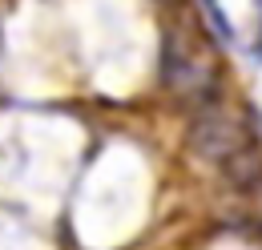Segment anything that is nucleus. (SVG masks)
Returning <instances> with one entry per match:
<instances>
[{
	"instance_id": "obj_1",
	"label": "nucleus",
	"mask_w": 262,
	"mask_h": 250,
	"mask_svg": "<svg viewBox=\"0 0 262 250\" xmlns=\"http://www.w3.org/2000/svg\"><path fill=\"white\" fill-rule=\"evenodd\" d=\"M238 129L226 121V117H202L194 125V150L206 157H230L238 154Z\"/></svg>"
},
{
	"instance_id": "obj_2",
	"label": "nucleus",
	"mask_w": 262,
	"mask_h": 250,
	"mask_svg": "<svg viewBox=\"0 0 262 250\" xmlns=\"http://www.w3.org/2000/svg\"><path fill=\"white\" fill-rule=\"evenodd\" d=\"M206 4V16H210V25L218 29V36H226V40H234V25H230L226 16H222V8H218V0H202Z\"/></svg>"
},
{
	"instance_id": "obj_3",
	"label": "nucleus",
	"mask_w": 262,
	"mask_h": 250,
	"mask_svg": "<svg viewBox=\"0 0 262 250\" xmlns=\"http://www.w3.org/2000/svg\"><path fill=\"white\" fill-rule=\"evenodd\" d=\"M254 53H258V61H262V29H258V45H254Z\"/></svg>"
},
{
	"instance_id": "obj_4",
	"label": "nucleus",
	"mask_w": 262,
	"mask_h": 250,
	"mask_svg": "<svg viewBox=\"0 0 262 250\" xmlns=\"http://www.w3.org/2000/svg\"><path fill=\"white\" fill-rule=\"evenodd\" d=\"M258 8H262V0H258Z\"/></svg>"
}]
</instances>
